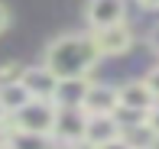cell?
<instances>
[{
  "label": "cell",
  "instance_id": "12",
  "mask_svg": "<svg viewBox=\"0 0 159 149\" xmlns=\"http://www.w3.org/2000/svg\"><path fill=\"white\" fill-rule=\"evenodd\" d=\"M124 139H127L133 149H153L156 133L149 130V126H146V120H143V123H136V126H127V130H124Z\"/></svg>",
  "mask_w": 159,
  "mask_h": 149
},
{
  "label": "cell",
  "instance_id": "11",
  "mask_svg": "<svg viewBox=\"0 0 159 149\" xmlns=\"http://www.w3.org/2000/svg\"><path fill=\"white\" fill-rule=\"evenodd\" d=\"M0 101H3V107L10 110V113H16L20 107H26V104L33 101V94H30V91H26L23 78H20V81H10V84H0Z\"/></svg>",
  "mask_w": 159,
  "mask_h": 149
},
{
  "label": "cell",
  "instance_id": "1",
  "mask_svg": "<svg viewBox=\"0 0 159 149\" xmlns=\"http://www.w3.org/2000/svg\"><path fill=\"white\" fill-rule=\"evenodd\" d=\"M98 59H101V52L94 46V36L65 33V36L52 39L46 46L42 65L59 78V81H71V78H88L91 68L98 65Z\"/></svg>",
  "mask_w": 159,
  "mask_h": 149
},
{
  "label": "cell",
  "instance_id": "4",
  "mask_svg": "<svg viewBox=\"0 0 159 149\" xmlns=\"http://www.w3.org/2000/svg\"><path fill=\"white\" fill-rule=\"evenodd\" d=\"M94 46L101 52V59H117V55H127L130 46H133V29L127 23H117V26H104V29H94Z\"/></svg>",
  "mask_w": 159,
  "mask_h": 149
},
{
  "label": "cell",
  "instance_id": "6",
  "mask_svg": "<svg viewBox=\"0 0 159 149\" xmlns=\"http://www.w3.org/2000/svg\"><path fill=\"white\" fill-rule=\"evenodd\" d=\"M88 23L91 29H104V26L127 23V3L124 0H88Z\"/></svg>",
  "mask_w": 159,
  "mask_h": 149
},
{
  "label": "cell",
  "instance_id": "20",
  "mask_svg": "<svg viewBox=\"0 0 159 149\" xmlns=\"http://www.w3.org/2000/svg\"><path fill=\"white\" fill-rule=\"evenodd\" d=\"M7 117H10V110H7V107H3V101H0V123H3Z\"/></svg>",
  "mask_w": 159,
  "mask_h": 149
},
{
  "label": "cell",
  "instance_id": "15",
  "mask_svg": "<svg viewBox=\"0 0 159 149\" xmlns=\"http://www.w3.org/2000/svg\"><path fill=\"white\" fill-rule=\"evenodd\" d=\"M146 126H149V130H153L156 136H159V101H156L153 107L146 110Z\"/></svg>",
  "mask_w": 159,
  "mask_h": 149
},
{
  "label": "cell",
  "instance_id": "18",
  "mask_svg": "<svg viewBox=\"0 0 159 149\" xmlns=\"http://www.w3.org/2000/svg\"><path fill=\"white\" fill-rule=\"evenodd\" d=\"M7 26H10V10H7V7L0 3V33H3Z\"/></svg>",
  "mask_w": 159,
  "mask_h": 149
},
{
  "label": "cell",
  "instance_id": "17",
  "mask_svg": "<svg viewBox=\"0 0 159 149\" xmlns=\"http://www.w3.org/2000/svg\"><path fill=\"white\" fill-rule=\"evenodd\" d=\"M149 49H153V52H159V23L153 26V33H149Z\"/></svg>",
  "mask_w": 159,
  "mask_h": 149
},
{
  "label": "cell",
  "instance_id": "7",
  "mask_svg": "<svg viewBox=\"0 0 159 149\" xmlns=\"http://www.w3.org/2000/svg\"><path fill=\"white\" fill-rule=\"evenodd\" d=\"M23 84H26V91H30L33 97H39V101H55L62 81L49 72L46 65H33V68L23 72Z\"/></svg>",
  "mask_w": 159,
  "mask_h": 149
},
{
  "label": "cell",
  "instance_id": "3",
  "mask_svg": "<svg viewBox=\"0 0 159 149\" xmlns=\"http://www.w3.org/2000/svg\"><path fill=\"white\" fill-rule=\"evenodd\" d=\"M84 133H88V110L84 107H59V117H55V143L71 146V143H81Z\"/></svg>",
  "mask_w": 159,
  "mask_h": 149
},
{
  "label": "cell",
  "instance_id": "16",
  "mask_svg": "<svg viewBox=\"0 0 159 149\" xmlns=\"http://www.w3.org/2000/svg\"><path fill=\"white\" fill-rule=\"evenodd\" d=\"M98 149H133V146H130L124 136H117V139H111V143H104V146H98Z\"/></svg>",
  "mask_w": 159,
  "mask_h": 149
},
{
  "label": "cell",
  "instance_id": "13",
  "mask_svg": "<svg viewBox=\"0 0 159 149\" xmlns=\"http://www.w3.org/2000/svg\"><path fill=\"white\" fill-rule=\"evenodd\" d=\"M23 72H26V68H20L16 62H10V65H3V68H0V84H10V81H20V78H23Z\"/></svg>",
  "mask_w": 159,
  "mask_h": 149
},
{
  "label": "cell",
  "instance_id": "19",
  "mask_svg": "<svg viewBox=\"0 0 159 149\" xmlns=\"http://www.w3.org/2000/svg\"><path fill=\"white\" fill-rule=\"evenodd\" d=\"M143 10H159V0H136Z\"/></svg>",
  "mask_w": 159,
  "mask_h": 149
},
{
  "label": "cell",
  "instance_id": "21",
  "mask_svg": "<svg viewBox=\"0 0 159 149\" xmlns=\"http://www.w3.org/2000/svg\"><path fill=\"white\" fill-rule=\"evenodd\" d=\"M0 149H13V146H10V139H7V143H0Z\"/></svg>",
  "mask_w": 159,
  "mask_h": 149
},
{
  "label": "cell",
  "instance_id": "5",
  "mask_svg": "<svg viewBox=\"0 0 159 149\" xmlns=\"http://www.w3.org/2000/svg\"><path fill=\"white\" fill-rule=\"evenodd\" d=\"M81 107L98 117V113H114L120 107V88L114 84H101V81H88V91L81 97Z\"/></svg>",
  "mask_w": 159,
  "mask_h": 149
},
{
  "label": "cell",
  "instance_id": "8",
  "mask_svg": "<svg viewBox=\"0 0 159 149\" xmlns=\"http://www.w3.org/2000/svg\"><path fill=\"white\" fill-rule=\"evenodd\" d=\"M117 136H124V126L117 123L114 113H98V117L88 113V133H84V139L91 146H104V143H111Z\"/></svg>",
  "mask_w": 159,
  "mask_h": 149
},
{
  "label": "cell",
  "instance_id": "14",
  "mask_svg": "<svg viewBox=\"0 0 159 149\" xmlns=\"http://www.w3.org/2000/svg\"><path fill=\"white\" fill-rule=\"evenodd\" d=\"M143 81L149 84V91H153V97L159 101V65H153V68H149V72H146V78H143Z\"/></svg>",
  "mask_w": 159,
  "mask_h": 149
},
{
  "label": "cell",
  "instance_id": "9",
  "mask_svg": "<svg viewBox=\"0 0 159 149\" xmlns=\"http://www.w3.org/2000/svg\"><path fill=\"white\" fill-rule=\"evenodd\" d=\"M153 104H156V97H153V91H149V84L143 81V78H136V81H127V84H120V107L146 113L149 107H153Z\"/></svg>",
  "mask_w": 159,
  "mask_h": 149
},
{
  "label": "cell",
  "instance_id": "10",
  "mask_svg": "<svg viewBox=\"0 0 159 149\" xmlns=\"http://www.w3.org/2000/svg\"><path fill=\"white\" fill-rule=\"evenodd\" d=\"M10 146L13 149H55L52 133H26V130H13L10 133Z\"/></svg>",
  "mask_w": 159,
  "mask_h": 149
},
{
  "label": "cell",
  "instance_id": "2",
  "mask_svg": "<svg viewBox=\"0 0 159 149\" xmlns=\"http://www.w3.org/2000/svg\"><path fill=\"white\" fill-rule=\"evenodd\" d=\"M55 117H59V104L55 101L33 97L26 107L10 113V126L13 130H26V133H52L55 130Z\"/></svg>",
  "mask_w": 159,
  "mask_h": 149
}]
</instances>
